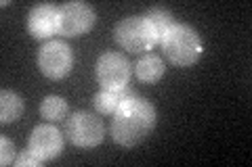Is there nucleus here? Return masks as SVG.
Instances as JSON below:
<instances>
[{"label":"nucleus","mask_w":252,"mask_h":167,"mask_svg":"<svg viewBox=\"0 0 252 167\" xmlns=\"http://www.w3.org/2000/svg\"><path fill=\"white\" fill-rule=\"evenodd\" d=\"M38 67L51 79L65 77L74 67V52L65 42L51 40L38 52Z\"/></svg>","instance_id":"obj_6"},{"label":"nucleus","mask_w":252,"mask_h":167,"mask_svg":"<svg viewBox=\"0 0 252 167\" xmlns=\"http://www.w3.org/2000/svg\"><path fill=\"white\" fill-rule=\"evenodd\" d=\"M143 17L147 19V23L154 27V31H156V36H158V40H160L166 31L170 29V25H175V19H172V15H170V11H166V9H160V6H154V9H149Z\"/></svg>","instance_id":"obj_13"},{"label":"nucleus","mask_w":252,"mask_h":167,"mask_svg":"<svg viewBox=\"0 0 252 167\" xmlns=\"http://www.w3.org/2000/svg\"><path fill=\"white\" fill-rule=\"evenodd\" d=\"M40 115H42L44 119H49L51 123L61 121V119L67 115V102H65V98L55 96V94L46 96V98L40 102Z\"/></svg>","instance_id":"obj_14"},{"label":"nucleus","mask_w":252,"mask_h":167,"mask_svg":"<svg viewBox=\"0 0 252 167\" xmlns=\"http://www.w3.org/2000/svg\"><path fill=\"white\" fill-rule=\"evenodd\" d=\"M94 9L91 4L74 0L59 6V34L65 38H76L86 34L94 25Z\"/></svg>","instance_id":"obj_7"},{"label":"nucleus","mask_w":252,"mask_h":167,"mask_svg":"<svg viewBox=\"0 0 252 167\" xmlns=\"http://www.w3.org/2000/svg\"><path fill=\"white\" fill-rule=\"evenodd\" d=\"M162 50L166 59L177 67H191L202 57V40L191 25L187 23H175L160 38Z\"/></svg>","instance_id":"obj_2"},{"label":"nucleus","mask_w":252,"mask_h":167,"mask_svg":"<svg viewBox=\"0 0 252 167\" xmlns=\"http://www.w3.org/2000/svg\"><path fill=\"white\" fill-rule=\"evenodd\" d=\"M23 113V100L19 94L13 90H2L0 92V121L11 123L15 119H19Z\"/></svg>","instance_id":"obj_12"},{"label":"nucleus","mask_w":252,"mask_h":167,"mask_svg":"<svg viewBox=\"0 0 252 167\" xmlns=\"http://www.w3.org/2000/svg\"><path fill=\"white\" fill-rule=\"evenodd\" d=\"M28 150L34 153L42 163L53 161V159L59 157L61 150H63L61 132L51 123L36 125L34 132H32V136H30V142H28Z\"/></svg>","instance_id":"obj_8"},{"label":"nucleus","mask_w":252,"mask_h":167,"mask_svg":"<svg viewBox=\"0 0 252 167\" xmlns=\"http://www.w3.org/2000/svg\"><path fill=\"white\" fill-rule=\"evenodd\" d=\"M130 96H135V92H130L128 86H126V88H120V90H105V88H101L97 94H94L93 105H94V109H97L101 115H114L116 111L120 109Z\"/></svg>","instance_id":"obj_10"},{"label":"nucleus","mask_w":252,"mask_h":167,"mask_svg":"<svg viewBox=\"0 0 252 167\" xmlns=\"http://www.w3.org/2000/svg\"><path fill=\"white\" fill-rule=\"evenodd\" d=\"M28 31L36 40H49L59 34V9L55 4H36L28 15Z\"/></svg>","instance_id":"obj_9"},{"label":"nucleus","mask_w":252,"mask_h":167,"mask_svg":"<svg viewBox=\"0 0 252 167\" xmlns=\"http://www.w3.org/2000/svg\"><path fill=\"white\" fill-rule=\"evenodd\" d=\"M114 38L124 50L135 52V54L152 50L154 46L160 42L154 27L149 25L147 19L141 17V15H132V17L122 19L114 29Z\"/></svg>","instance_id":"obj_3"},{"label":"nucleus","mask_w":252,"mask_h":167,"mask_svg":"<svg viewBox=\"0 0 252 167\" xmlns=\"http://www.w3.org/2000/svg\"><path fill=\"white\" fill-rule=\"evenodd\" d=\"M156 119V107L149 100L139 98L135 94L114 113L112 138L120 146H137L154 132Z\"/></svg>","instance_id":"obj_1"},{"label":"nucleus","mask_w":252,"mask_h":167,"mask_svg":"<svg viewBox=\"0 0 252 167\" xmlns=\"http://www.w3.org/2000/svg\"><path fill=\"white\" fill-rule=\"evenodd\" d=\"M94 77L105 90H120L128 86L130 79V63L120 52H105L97 59Z\"/></svg>","instance_id":"obj_5"},{"label":"nucleus","mask_w":252,"mask_h":167,"mask_svg":"<svg viewBox=\"0 0 252 167\" xmlns=\"http://www.w3.org/2000/svg\"><path fill=\"white\" fill-rule=\"evenodd\" d=\"M166 67H164V61L158 57V54H143L139 61H137V67H135V73H137V79L143 84H154L158 82Z\"/></svg>","instance_id":"obj_11"},{"label":"nucleus","mask_w":252,"mask_h":167,"mask_svg":"<svg viewBox=\"0 0 252 167\" xmlns=\"http://www.w3.org/2000/svg\"><path fill=\"white\" fill-rule=\"evenodd\" d=\"M65 134L74 146L80 148H93L103 142L105 138V125L103 121L89 113V111H78L65 123Z\"/></svg>","instance_id":"obj_4"},{"label":"nucleus","mask_w":252,"mask_h":167,"mask_svg":"<svg viewBox=\"0 0 252 167\" xmlns=\"http://www.w3.org/2000/svg\"><path fill=\"white\" fill-rule=\"evenodd\" d=\"M42 161L38 159L34 153H30V150H26V153H21L17 159H15V165L17 167H34V165H40Z\"/></svg>","instance_id":"obj_16"},{"label":"nucleus","mask_w":252,"mask_h":167,"mask_svg":"<svg viewBox=\"0 0 252 167\" xmlns=\"http://www.w3.org/2000/svg\"><path fill=\"white\" fill-rule=\"evenodd\" d=\"M15 144L13 142L6 138V136H2L0 138V165H11V163H15Z\"/></svg>","instance_id":"obj_15"}]
</instances>
